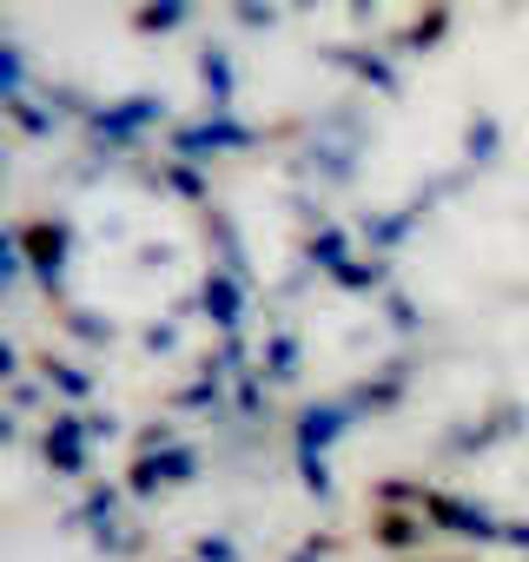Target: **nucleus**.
Masks as SVG:
<instances>
[{
  "label": "nucleus",
  "mask_w": 529,
  "mask_h": 562,
  "mask_svg": "<svg viewBox=\"0 0 529 562\" xmlns=\"http://www.w3.org/2000/svg\"><path fill=\"white\" fill-rule=\"evenodd\" d=\"M371 536H378L384 549H410V542H424V522H417V516H397V509H378V516H371Z\"/></svg>",
  "instance_id": "nucleus-1"
},
{
  "label": "nucleus",
  "mask_w": 529,
  "mask_h": 562,
  "mask_svg": "<svg viewBox=\"0 0 529 562\" xmlns=\"http://www.w3.org/2000/svg\"><path fill=\"white\" fill-rule=\"evenodd\" d=\"M21 238H27V251H34V265H41V271H54V265H60V251H67L60 225H41V218H34V225H27Z\"/></svg>",
  "instance_id": "nucleus-2"
}]
</instances>
